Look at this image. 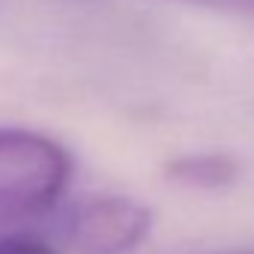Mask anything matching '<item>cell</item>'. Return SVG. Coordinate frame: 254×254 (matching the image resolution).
I'll return each instance as SVG.
<instances>
[{
  "instance_id": "1",
  "label": "cell",
  "mask_w": 254,
  "mask_h": 254,
  "mask_svg": "<svg viewBox=\"0 0 254 254\" xmlns=\"http://www.w3.org/2000/svg\"><path fill=\"white\" fill-rule=\"evenodd\" d=\"M75 162L51 135L0 129V224L51 212L72 183Z\"/></svg>"
},
{
  "instance_id": "2",
  "label": "cell",
  "mask_w": 254,
  "mask_h": 254,
  "mask_svg": "<svg viewBox=\"0 0 254 254\" xmlns=\"http://www.w3.org/2000/svg\"><path fill=\"white\" fill-rule=\"evenodd\" d=\"M150 230V206L129 194H90L63 218V239L72 254H132Z\"/></svg>"
},
{
  "instance_id": "3",
  "label": "cell",
  "mask_w": 254,
  "mask_h": 254,
  "mask_svg": "<svg viewBox=\"0 0 254 254\" xmlns=\"http://www.w3.org/2000/svg\"><path fill=\"white\" fill-rule=\"evenodd\" d=\"M165 177L183 189L221 191L236 183L239 162L227 153H186L165 165Z\"/></svg>"
},
{
  "instance_id": "4",
  "label": "cell",
  "mask_w": 254,
  "mask_h": 254,
  "mask_svg": "<svg viewBox=\"0 0 254 254\" xmlns=\"http://www.w3.org/2000/svg\"><path fill=\"white\" fill-rule=\"evenodd\" d=\"M0 254H60V248L33 233H0Z\"/></svg>"
},
{
  "instance_id": "5",
  "label": "cell",
  "mask_w": 254,
  "mask_h": 254,
  "mask_svg": "<svg viewBox=\"0 0 254 254\" xmlns=\"http://www.w3.org/2000/svg\"><path fill=\"white\" fill-rule=\"evenodd\" d=\"M177 3L215 9V12H236V15H254V0H177Z\"/></svg>"
}]
</instances>
